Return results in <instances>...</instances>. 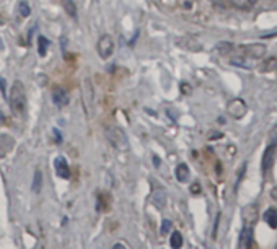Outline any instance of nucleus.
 <instances>
[{
	"instance_id": "obj_13",
	"label": "nucleus",
	"mask_w": 277,
	"mask_h": 249,
	"mask_svg": "<svg viewBox=\"0 0 277 249\" xmlns=\"http://www.w3.org/2000/svg\"><path fill=\"white\" fill-rule=\"evenodd\" d=\"M264 220L271 228H277V209H267L264 212Z\"/></svg>"
},
{
	"instance_id": "obj_17",
	"label": "nucleus",
	"mask_w": 277,
	"mask_h": 249,
	"mask_svg": "<svg viewBox=\"0 0 277 249\" xmlns=\"http://www.w3.org/2000/svg\"><path fill=\"white\" fill-rule=\"evenodd\" d=\"M62 3H64L65 12H67L72 18H77V5L74 3V0H64Z\"/></svg>"
},
{
	"instance_id": "obj_24",
	"label": "nucleus",
	"mask_w": 277,
	"mask_h": 249,
	"mask_svg": "<svg viewBox=\"0 0 277 249\" xmlns=\"http://www.w3.org/2000/svg\"><path fill=\"white\" fill-rule=\"evenodd\" d=\"M3 121H5V117H3V114H2V111H0V125L3 124Z\"/></svg>"
},
{
	"instance_id": "obj_21",
	"label": "nucleus",
	"mask_w": 277,
	"mask_h": 249,
	"mask_svg": "<svg viewBox=\"0 0 277 249\" xmlns=\"http://www.w3.org/2000/svg\"><path fill=\"white\" fill-rule=\"evenodd\" d=\"M170 228H171V222H170V220H163V223H162V234H166L168 231H170Z\"/></svg>"
},
{
	"instance_id": "obj_20",
	"label": "nucleus",
	"mask_w": 277,
	"mask_h": 249,
	"mask_svg": "<svg viewBox=\"0 0 277 249\" xmlns=\"http://www.w3.org/2000/svg\"><path fill=\"white\" fill-rule=\"evenodd\" d=\"M170 244H171V248H181L183 246V236H181V233L180 231H175V233H171V239H170Z\"/></svg>"
},
{
	"instance_id": "obj_23",
	"label": "nucleus",
	"mask_w": 277,
	"mask_h": 249,
	"mask_svg": "<svg viewBox=\"0 0 277 249\" xmlns=\"http://www.w3.org/2000/svg\"><path fill=\"white\" fill-rule=\"evenodd\" d=\"M54 135H55V140H57V142H60V140H62V139H60V132H59L57 129H54Z\"/></svg>"
},
{
	"instance_id": "obj_2",
	"label": "nucleus",
	"mask_w": 277,
	"mask_h": 249,
	"mask_svg": "<svg viewBox=\"0 0 277 249\" xmlns=\"http://www.w3.org/2000/svg\"><path fill=\"white\" fill-rule=\"evenodd\" d=\"M10 107L15 114H23L26 109V90L25 85L17 80L10 90Z\"/></svg>"
},
{
	"instance_id": "obj_22",
	"label": "nucleus",
	"mask_w": 277,
	"mask_h": 249,
	"mask_svg": "<svg viewBox=\"0 0 277 249\" xmlns=\"http://www.w3.org/2000/svg\"><path fill=\"white\" fill-rule=\"evenodd\" d=\"M271 197H272V199H274V200L277 202V186L274 187V189L271 191Z\"/></svg>"
},
{
	"instance_id": "obj_19",
	"label": "nucleus",
	"mask_w": 277,
	"mask_h": 249,
	"mask_svg": "<svg viewBox=\"0 0 277 249\" xmlns=\"http://www.w3.org/2000/svg\"><path fill=\"white\" fill-rule=\"evenodd\" d=\"M230 2L238 8H251L253 5H256L258 0H230Z\"/></svg>"
},
{
	"instance_id": "obj_6",
	"label": "nucleus",
	"mask_w": 277,
	"mask_h": 249,
	"mask_svg": "<svg viewBox=\"0 0 277 249\" xmlns=\"http://www.w3.org/2000/svg\"><path fill=\"white\" fill-rule=\"evenodd\" d=\"M276 155H277V142H269L264 155H262V163H261V170L264 175L271 170L272 164H274Z\"/></svg>"
},
{
	"instance_id": "obj_1",
	"label": "nucleus",
	"mask_w": 277,
	"mask_h": 249,
	"mask_svg": "<svg viewBox=\"0 0 277 249\" xmlns=\"http://www.w3.org/2000/svg\"><path fill=\"white\" fill-rule=\"evenodd\" d=\"M266 54V46L264 44H248L241 49V54L232 59L230 62L233 65L243 69H251L258 60H261Z\"/></svg>"
},
{
	"instance_id": "obj_12",
	"label": "nucleus",
	"mask_w": 277,
	"mask_h": 249,
	"mask_svg": "<svg viewBox=\"0 0 277 249\" xmlns=\"http://www.w3.org/2000/svg\"><path fill=\"white\" fill-rule=\"evenodd\" d=\"M176 179L180 182H187V179H189V168H187V164L181 163L178 164L176 168Z\"/></svg>"
},
{
	"instance_id": "obj_9",
	"label": "nucleus",
	"mask_w": 277,
	"mask_h": 249,
	"mask_svg": "<svg viewBox=\"0 0 277 249\" xmlns=\"http://www.w3.org/2000/svg\"><path fill=\"white\" fill-rule=\"evenodd\" d=\"M243 218H245V223L248 227H253L258 222V205H248L245 209V213H243Z\"/></svg>"
},
{
	"instance_id": "obj_3",
	"label": "nucleus",
	"mask_w": 277,
	"mask_h": 249,
	"mask_svg": "<svg viewBox=\"0 0 277 249\" xmlns=\"http://www.w3.org/2000/svg\"><path fill=\"white\" fill-rule=\"evenodd\" d=\"M106 139L116 150L121 152H128L129 150V140L126 137L124 130L119 127H108L106 129Z\"/></svg>"
},
{
	"instance_id": "obj_16",
	"label": "nucleus",
	"mask_w": 277,
	"mask_h": 249,
	"mask_svg": "<svg viewBox=\"0 0 277 249\" xmlns=\"http://www.w3.org/2000/svg\"><path fill=\"white\" fill-rule=\"evenodd\" d=\"M41 186H43V173H41V170H36L35 179H33V191L39 192L41 191Z\"/></svg>"
},
{
	"instance_id": "obj_18",
	"label": "nucleus",
	"mask_w": 277,
	"mask_h": 249,
	"mask_svg": "<svg viewBox=\"0 0 277 249\" xmlns=\"http://www.w3.org/2000/svg\"><path fill=\"white\" fill-rule=\"evenodd\" d=\"M262 72H274L277 70V57H271L267 59L264 64H262Z\"/></svg>"
},
{
	"instance_id": "obj_4",
	"label": "nucleus",
	"mask_w": 277,
	"mask_h": 249,
	"mask_svg": "<svg viewBox=\"0 0 277 249\" xmlns=\"http://www.w3.org/2000/svg\"><path fill=\"white\" fill-rule=\"evenodd\" d=\"M96 49H98V54H100V57L110 59L111 55H112V53H114V39H112V36L103 35L100 39H98Z\"/></svg>"
},
{
	"instance_id": "obj_15",
	"label": "nucleus",
	"mask_w": 277,
	"mask_h": 249,
	"mask_svg": "<svg viewBox=\"0 0 277 249\" xmlns=\"http://www.w3.org/2000/svg\"><path fill=\"white\" fill-rule=\"evenodd\" d=\"M18 13H20V17H23V18L30 17L31 7H30V3H28L26 0H20V2H18Z\"/></svg>"
},
{
	"instance_id": "obj_8",
	"label": "nucleus",
	"mask_w": 277,
	"mask_h": 249,
	"mask_svg": "<svg viewBox=\"0 0 277 249\" xmlns=\"http://www.w3.org/2000/svg\"><path fill=\"white\" fill-rule=\"evenodd\" d=\"M53 101L55 106L59 107H64L69 105V95L67 91L64 90V88H55V90L53 91Z\"/></svg>"
},
{
	"instance_id": "obj_7",
	"label": "nucleus",
	"mask_w": 277,
	"mask_h": 249,
	"mask_svg": "<svg viewBox=\"0 0 277 249\" xmlns=\"http://www.w3.org/2000/svg\"><path fill=\"white\" fill-rule=\"evenodd\" d=\"M54 168H55V173L59 175V178H62V179H69L70 178L69 163L64 157H57L54 160Z\"/></svg>"
},
{
	"instance_id": "obj_5",
	"label": "nucleus",
	"mask_w": 277,
	"mask_h": 249,
	"mask_svg": "<svg viewBox=\"0 0 277 249\" xmlns=\"http://www.w3.org/2000/svg\"><path fill=\"white\" fill-rule=\"evenodd\" d=\"M227 111L233 119H241V117H245V114H246L248 106L241 98H233V100L228 103Z\"/></svg>"
},
{
	"instance_id": "obj_11",
	"label": "nucleus",
	"mask_w": 277,
	"mask_h": 249,
	"mask_svg": "<svg viewBox=\"0 0 277 249\" xmlns=\"http://www.w3.org/2000/svg\"><path fill=\"white\" fill-rule=\"evenodd\" d=\"M251 246H255L253 244V227H248L246 225L240 236V248H251Z\"/></svg>"
},
{
	"instance_id": "obj_10",
	"label": "nucleus",
	"mask_w": 277,
	"mask_h": 249,
	"mask_svg": "<svg viewBox=\"0 0 277 249\" xmlns=\"http://www.w3.org/2000/svg\"><path fill=\"white\" fill-rule=\"evenodd\" d=\"M13 145H15V142H13V139L10 135H7V134L0 135V157H5V155L13 148Z\"/></svg>"
},
{
	"instance_id": "obj_14",
	"label": "nucleus",
	"mask_w": 277,
	"mask_h": 249,
	"mask_svg": "<svg viewBox=\"0 0 277 249\" xmlns=\"http://www.w3.org/2000/svg\"><path fill=\"white\" fill-rule=\"evenodd\" d=\"M48 48H49L48 37H44V36H39V37H37V51H39V55H41V57H44V55L48 54Z\"/></svg>"
}]
</instances>
